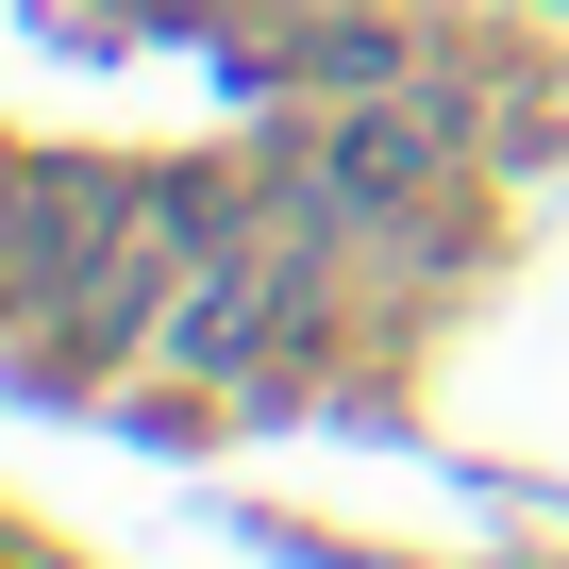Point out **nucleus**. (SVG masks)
Returning a JSON list of instances; mask_svg holds the SVG:
<instances>
[{
    "label": "nucleus",
    "mask_w": 569,
    "mask_h": 569,
    "mask_svg": "<svg viewBox=\"0 0 569 569\" xmlns=\"http://www.w3.org/2000/svg\"><path fill=\"white\" fill-rule=\"evenodd\" d=\"M302 184H319V201H352V218H419V201L452 184V101H419V84L336 101V118L302 134Z\"/></svg>",
    "instance_id": "f03ea898"
},
{
    "label": "nucleus",
    "mask_w": 569,
    "mask_h": 569,
    "mask_svg": "<svg viewBox=\"0 0 569 569\" xmlns=\"http://www.w3.org/2000/svg\"><path fill=\"white\" fill-rule=\"evenodd\" d=\"M302 84H402V34H369V18H319V34H302Z\"/></svg>",
    "instance_id": "7ed1b4c3"
},
{
    "label": "nucleus",
    "mask_w": 569,
    "mask_h": 569,
    "mask_svg": "<svg viewBox=\"0 0 569 569\" xmlns=\"http://www.w3.org/2000/svg\"><path fill=\"white\" fill-rule=\"evenodd\" d=\"M302 302H319V218H251V234H218L201 268H168V369H201V386H251L284 336H302Z\"/></svg>",
    "instance_id": "f257e3e1"
}]
</instances>
